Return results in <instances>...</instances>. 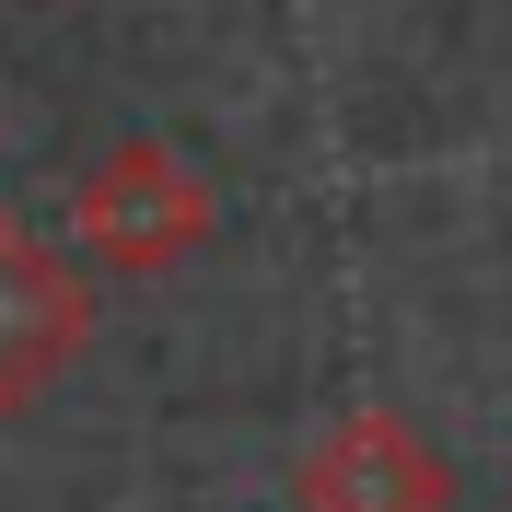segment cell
Wrapping results in <instances>:
<instances>
[{"mask_svg":"<svg viewBox=\"0 0 512 512\" xmlns=\"http://www.w3.org/2000/svg\"><path fill=\"white\" fill-rule=\"evenodd\" d=\"M70 233H82V256L117 268V280H163V268H187V256L222 233V187H210L175 140H117V152L82 175V198H70Z\"/></svg>","mask_w":512,"mask_h":512,"instance_id":"1","label":"cell"},{"mask_svg":"<svg viewBox=\"0 0 512 512\" xmlns=\"http://www.w3.org/2000/svg\"><path fill=\"white\" fill-rule=\"evenodd\" d=\"M303 512H454V466L408 408H338L291 466Z\"/></svg>","mask_w":512,"mask_h":512,"instance_id":"2","label":"cell"},{"mask_svg":"<svg viewBox=\"0 0 512 512\" xmlns=\"http://www.w3.org/2000/svg\"><path fill=\"white\" fill-rule=\"evenodd\" d=\"M82 350H94V280L0 210V419L35 408Z\"/></svg>","mask_w":512,"mask_h":512,"instance_id":"3","label":"cell"}]
</instances>
